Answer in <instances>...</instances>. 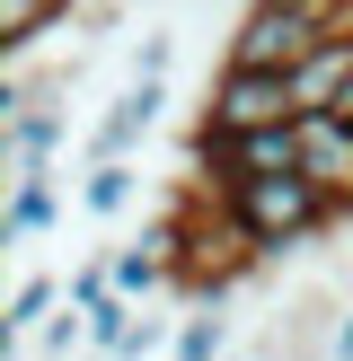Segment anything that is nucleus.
<instances>
[{"label": "nucleus", "instance_id": "obj_1", "mask_svg": "<svg viewBox=\"0 0 353 361\" xmlns=\"http://www.w3.org/2000/svg\"><path fill=\"white\" fill-rule=\"evenodd\" d=\"M335 27H318V18H292V9H265V0H247L239 27H229L221 44V71H265V80H300V71L318 62V44H327Z\"/></svg>", "mask_w": 353, "mask_h": 361}, {"label": "nucleus", "instance_id": "obj_2", "mask_svg": "<svg viewBox=\"0 0 353 361\" xmlns=\"http://www.w3.org/2000/svg\"><path fill=\"white\" fill-rule=\"evenodd\" d=\"M203 115L221 133H265V123H300V97H292V80H265V71H221Z\"/></svg>", "mask_w": 353, "mask_h": 361}, {"label": "nucleus", "instance_id": "obj_3", "mask_svg": "<svg viewBox=\"0 0 353 361\" xmlns=\"http://www.w3.org/2000/svg\"><path fill=\"white\" fill-rule=\"evenodd\" d=\"M159 106H168V80H133L115 106L97 115V133H88V168H115V159H133L141 141H150Z\"/></svg>", "mask_w": 353, "mask_h": 361}, {"label": "nucleus", "instance_id": "obj_4", "mask_svg": "<svg viewBox=\"0 0 353 361\" xmlns=\"http://www.w3.org/2000/svg\"><path fill=\"white\" fill-rule=\"evenodd\" d=\"M300 176L335 194V221H353V123L345 115H300Z\"/></svg>", "mask_w": 353, "mask_h": 361}, {"label": "nucleus", "instance_id": "obj_5", "mask_svg": "<svg viewBox=\"0 0 353 361\" xmlns=\"http://www.w3.org/2000/svg\"><path fill=\"white\" fill-rule=\"evenodd\" d=\"M53 97H62V80H44V106H35L27 123H9V133H0V159H9V176H44V168H53V150L71 141V115H62Z\"/></svg>", "mask_w": 353, "mask_h": 361}, {"label": "nucleus", "instance_id": "obj_6", "mask_svg": "<svg viewBox=\"0 0 353 361\" xmlns=\"http://www.w3.org/2000/svg\"><path fill=\"white\" fill-rule=\"evenodd\" d=\"M53 221H62V176H18V185H9V212H0V238H9V247H27V238H44V229Z\"/></svg>", "mask_w": 353, "mask_h": 361}, {"label": "nucleus", "instance_id": "obj_7", "mask_svg": "<svg viewBox=\"0 0 353 361\" xmlns=\"http://www.w3.org/2000/svg\"><path fill=\"white\" fill-rule=\"evenodd\" d=\"M62 300H71V282H53V274H18L9 309H0V335H9V344H35V335L62 317Z\"/></svg>", "mask_w": 353, "mask_h": 361}, {"label": "nucleus", "instance_id": "obj_8", "mask_svg": "<svg viewBox=\"0 0 353 361\" xmlns=\"http://www.w3.org/2000/svg\"><path fill=\"white\" fill-rule=\"evenodd\" d=\"M71 9H80V0H0V62L18 71L35 53V35H53Z\"/></svg>", "mask_w": 353, "mask_h": 361}, {"label": "nucleus", "instance_id": "obj_9", "mask_svg": "<svg viewBox=\"0 0 353 361\" xmlns=\"http://www.w3.org/2000/svg\"><path fill=\"white\" fill-rule=\"evenodd\" d=\"M345 80H353V35H327L318 44V62L292 80V97H300V115H327L335 97H345Z\"/></svg>", "mask_w": 353, "mask_h": 361}, {"label": "nucleus", "instance_id": "obj_10", "mask_svg": "<svg viewBox=\"0 0 353 361\" xmlns=\"http://www.w3.org/2000/svg\"><path fill=\"white\" fill-rule=\"evenodd\" d=\"M106 274H115V300H159V291H176V274H168V256L159 247H141V238H124L115 256H106Z\"/></svg>", "mask_w": 353, "mask_h": 361}, {"label": "nucleus", "instance_id": "obj_11", "mask_svg": "<svg viewBox=\"0 0 353 361\" xmlns=\"http://www.w3.org/2000/svg\"><path fill=\"white\" fill-rule=\"evenodd\" d=\"M256 176H300V123L239 133V185H256Z\"/></svg>", "mask_w": 353, "mask_h": 361}, {"label": "nucleus", "instance_id": "obj_12", "mask_svg": "<svg viewBox=\"0 0 353 361\" xmlns=\"http://www.w3.org/2000/svg\"><path fill=\"white\" fill-rule=\"evenodd\" d=\"M133 194H141V168H133V159H115V168H88L80 203L97 212V221H124V212H133Z\"/></svg>", "mask_w": 353, "mask_h": 361}, {"label": "nucleus", "instance_id": "obj_13", "mask_svg": "<svg viewBox=\"0 0 353 361\" xmlns=\"http://www.w3.org/2000/svg\"><path fill=\"white\" fill-rule=\"evenodd\" d=\"M168 361H229V317H221V309L176 317V353H168Z\"/></svg>", "mask_w": 353, "mask_h": 361}, {"label": "nucleus", "instance_id": "obj_14", "mask_svg": "<svg viewBox=\"0 0 353 361\" xmlns=\"http://www.w3.org/2000/svg\"><path fill=\"white\" fill-rule=\"evenodd\" d=\"M150 353H176V326H168V317H150V309H141V317H133V335H124V353H115V361H150Z\"/></svg>", "mask_w": 353, "mask_h": 361}, {"label": "nucleus", "instance_id": "obj_15", "mask_svg": "<svg viewBox=\"0 0 353 361\" xmlns=\"http://www.w3.org/2000/svg\"><path fill=\"white\" fill-rule=\"evenodd\" d=\"M35 344H44V361H71V353H88V317L62 300V317H53V326L35 335Z\"/></svg>", "mask_w": 353, "mask_h": 361}, {"label": "nucleus", "instance_id": "obj_16", "mask_svg": "<svg viewBox=\"0 0 353 361\" xmlns=\"http://www.w3.org/2000/svg\"><path fill=\"white\" fill-rule=\"evenodd\" d=\"M265 9H292V18H318V27L353 35V0H265Z\"/></svg>", "mask_w": 353, "mask_h": 361}, {"label": "nucleus", "instance_id": "obj_17", "mask_svg": "<svg viewBox=\"0 0 353 361\" xmlns=\"http://www.w3.org/2000/svg\"><path fill=\"white\" fill-rule=\"evenodd\" d=\"M168 62H176V35H141L133 44V80H168Z\"/></svg>", "mask_w": 353, "mask_h": 361}, {"label": "nucleus", "instance_id": "obj_18", "mask_svg": "<svg viewBox=\"0 0 353 361\" xmlns=\"http://www.w3.org/2000/svg\"><path fill=\"white\" fill-rule=\"evenodd\" d=\"M335 361H353V300H345V317H335Z\"/></svg>", "mask_w": 353, "mask_h": 361}]
</instances>
